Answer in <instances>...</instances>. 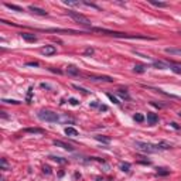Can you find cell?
<instances>
[{
    "label": "cell",
    "mask_w": 181,
    "mask_h": 181,
    "mask_svg": "<svg viewBox=\"0 0 181 181\" xmlns=\"http://www.w3.org/2000/svg\"><path fill=\"white\" fill-rule=\"evenodd\" d=\"M95 139L98 142H102V143H111V137H106V136H95Z\"/></svg>",
    "instance_id": "cell-18"
},
{
    "label": "cell",
    "mask_w": 181,
    "mask_h": 181,
    "mask_svg": "<svg viewBox=\"0 0 181 181\" xmlns=\"http://www.w3.org/2000/svg\"><path fill=\"white\" fill-rule=\"evenodd\" d=\"M67 72H68V75H72V76L79 75V70L76 68V67H74V65H70V67L67 68Z\"/></svg>",
    "instance_id": "cell-11"
},
{
    "label": "cell",
    "mask_w": 181,
    "mask_h": 181,
    "mask_svg": "<svg viewBox=\"0 0 181 181\" xmlns=\"http://www.w3.org/2000/svg\"><path fill=\"white\" fill-rule=\"evenodd\" d=\"M54 143V146H58V147H61V149H64V150H67V151H74V147L71 146V144H68V143H64L62 140H54L52 142Z\"/></svg>",
    "instance_id": "cell-6"
},
{
    "label": "cell",
    "mask_w": 181,
    "mask_h": 181,
    "mask_svg": "<svg viewBox=\"0 0 181 181\" xmlns=\"http://www.w3.org/2000/svg\"><path fill=\"white\" fill-rule=\"evenodd\" d=\"M99 111H108L106 105H99Z\"/></svg>",
    "instance_id": "cell-36"
},
{
    "label": "cell",
    "mask_w": 181,
    "mask_h": 181,
    "mask_svg": "<svg viewBox=\"0 0 181 181\" xmlns=\"http://www.w3.org/2000/svg\"><path fill=\"white\" fill-rule=\"evenodd\" d=\"M64 132L67 136H72V137H74V136H78V130L74 129V127H65Z\"/></svg>",
    "instance_id": "cell-13"
},
{
    "label": "cell",
    "mask_w": 181,
    "mask_h": 181,
    "mask_svg": "<svg viewBox=\"0 0 181 181\" xmlns=\"http://www.w3.org/2000/svg\"><path fill=\"white\" fill-rule=\"evenodd\" d=\"M136 149L143 151V153H157L160 151V147L157 144H151V143H144V142H135Z\"/></svg>",
    "instance_id": "cell-2"
},
{
    "label": "cell",
    "mask_w": 181,
    "mask_h": 181,
    "mask_svg": "<svg viewBox=\"0 0 181 181\" xmlns=\"http://www.w3.org/2000/svg\"><path fill=\"white\" fill-rule=\"evenodd\" d=\"M133 119H135L136 122H139V123H142V122H144V116L142 115V113H136L135 116H133Z\"/></svg>",
    "instance_id": "cell-22"
},
{
    "label": "cell",
    "mask_w": 181,
    "mask_h": 181,
    "mask_svg": "<svg viewBox=\"0 0 181 181\" xmlns=\"http://www.w3.org/2000/svg\"><path fill=\"white\" fill-rule=\"evenodd\" d=\"M129 168H130V164L129 163H122L120 164V170L125 173H129Z\"/></svg>",
    "instance_id": "cell-24"
},
{
    "label": "cell",
    "mask_w": 181,
    "mask_h": 181,
    "mask_svg": "<svg viewBox=\"0 0 181 181\" xmlns=\"http://www.w3.org/2000/svg\"><path fill=\"white\" fill-rule=\"evenodd\" d=\"M167 64H168V68H170L174 74L181 75V64H176V62H167Z\"/></svg>",
    "instance_id": "cell-8"
},
{
    "label": "cell",
    "mask_w": 181,
    "mask_h": 181,
    "mask_svg": "<svg viewBox=\"0 0 181 181\" xmlns=\"http://www.w3.org/2000/svg\"><path fill=\"white\" fill-rule=\"evenodd\" d=\"M146 70H147V65L137 64V65H135V68H133V72H137V74H143Z\"/></svg>",
    "instance_id": "cell-12"
},
{
    "label": "cell",
    "mask_w": 181,
    "mask_h": 181,
    "mask_svg": "<svg viewBox=\"0 0 181 181\" xmlns=\"http://www.w3.org/2000/svg\"><path fill=\"white\" fill-rule=\"evenodd\" d=\"M151 105L156 108H164V105H161V103H156V102H151Z\"/></svg>",
    "instance_id": "cell-35"
},
{
    "label": "cell",
    "mask_w": 181,
    "mask_h": 181,
    "mask_svg": "<svg viewBox=\"0 0 181 181\" xmlns=\"http://www.w3.org/2000/svg\"><path fill=\"white\" fill-rule=\"evenodd\" d=\"M171 126L174 127V129H180V126L177 125V123H171Z\"/></svg>",
    "instance_id": "cell-38"
},
{
    "label": "cell",
    "mask_w": 181,
    "mask_h": 181,
    "mask_svg": "<svg viewBox=\"0 0 181 181\" xmlns=\"http://www.w3.org/2000/svg\"><path fill=\"white\" fill-rule=\"evenodd\" d=\"M37 116H38V119L42 120V122H51V123H55V122L60 120V116L52 111H40L37 113Z\"/></svg>",
    "instance_id": "cell-3"
},
{
    "label": "cell",
    "mask_w": 181,
    "mask_h": 181,
    "mask_svg": "<svg viewBox=\"0 0 181 181\" xmlns=\"http://www.w3.org/2000/svg\"><path fill=\"white\" fill-rule=\"evenodd\" d=\"M150 3L153 6H157V7H164V6H167V3H160V2H153V0H150Z\"/></svg>",
    "instance_id": "cell-27"
},
{
    "label": "cell",
    "mask_w": 181,
    "mask_h": 181,
    "mask_svg": "<svg viewBox=\"0 0 181 181\" xmlns=\"http://www.w3.org/2000/svg\"><path fill=\"white\" fill-rule=\"evenodd\" d=\"M6 7H9V9L11 10H16V11H23V9L21 7H19V6H16V5H10V3H6Z\"/></svg>",
    "instance_id": "cell-21"
},
{
    "label": "cell",
    "mask_w": 181,
    "mask_h": 181,
    "mask_svg": "<svg viewBox=\"0 0 181 181\" xmlns=\"http://www.w3.org/2000/svg\"><path fill=\"white\" fill-rule=\"evenodd\" d=\"M106 96L109 98V99H111V101H112L113 103H115V105H119V103H120L119 101H117V98H116V96H113L112 93H106Z\"/></svg>",
    "instance_id": "cell-25"
},
{
    "label": "cell",
    "mask_w": 181,
    "mask_h": 181,
    "mask_svg": "<svg viewBox=\"0 0 181 181\" xmlns=\"http://www.w3.org/2000/svg\"><path fill=\"white\" fill-rule=\"evenodd\" d=\"M65 5H70V6H78L79 2H71V0H68V2H64Z\"/></svg>",
    "instance_id": "cell-30"
},
{
    "label": "cell",
    "mask_w": 181,
    "mask_h": 181,
    "mask_svg": "<svg viewBox=\"0 0 181 181\" xmlns=\"http://www.w3.org/2000/svg\"><path fill=\"white\" fill-rule=\"evenodd\" d=\"M21 37H23V40H26V41H28V42L37 41V36H34L31 33H21Z\"/></svg>",
    "instance_id": "cell-7"
},
{
    "label": "cell",
    "mask_w": 181,
    "mask_h": 181,
    "mask_svg": "<svg viewBox=\"0 0 181 181\" xmlns=\"http://www.w3.org/2000/svg\"><path fill=\"white\" fill-rule=\"evenodd\" d=\"M68 16H70L71 19H74L78 24H81V26L86 27L88 30H91V28H92V23H91V20H89L88 17H85L84 14L78 13V11H72V10H68Z\"/></svg>",
    "instance_id": "cell-1"
},
{
    "label": "cell",
    "mask_w": 181,
    "mask_h": 181,
    "mask_svg": "<svg viewBox=\"0 0 181 181\" xmlns=\"http://www.w3.org/2000/svg\"><path fill=\"white\" fill-rule=\"evenodd\" d=\"M2 170H7V161H6V158H2Z\"/></svg>",
    "instance_id": "cell-29"
},
{
    "label": "cell",
    "mask_w": 181,
    "mask_h": 181,
    "mask_svg": "<svg viewBox=\"0 0 181 181\" xmlns=\"http://www.w3.org/2000/svg\"><path fill=\"white\" fill-rule=\"evenodd\" d=\"M28 9L31 10V11H33L34 14H38V16H47V14H48V13L45 11V10L40 9V7H36V6H30Z\"/></svg>",
    "instance_id": "cell-10"
},
{
    "label": "cell",
    "mask_w": 181,
    "mask_h": 181,
    "mask_svg": "<svg viewBox=\"0 0 181 181\" xmlns=\"http://www.w3.org/2000/svg\"><path fill=\"white\" fill-rule=\"evenodd\" d=\"M31 95H33V88H28L27 98H26V101H27V103H30V102H31Z\"/></svg>",
    "instance_id": "cell-26"
},
{
    "label": "cell",
    "mask_w": 181,
    "mask_h": 181,
    "mask_svg": "<svg viewBox=\"0 0 181 181\" xmlns=\"http://www.w3.org/2000/svg\"><path fill=\"white\" fill-rule=\"evenodd\" d=\"M166 52H167V54H171V55L181 57V48H166Z\"/></svg>",
    "instance_id": "cell-14"
},
{
    "label": "cell",
    "mask_w": 181,
    "mask_h": 181,
    "mask_svg": "<svg viewBox=\"0 0 181 181\" xmlns=\"http://www.w3.org/2000/svg\"><path fill=\"white\" fill-rule=\"evenodd\" d=\"M70 103H71V105H78V101H76V99H75V98H71V99H70Z\"/></svg>",
    "instance_id": "cell-33"
},
{
    "label": "cell",
    "mask_w": 181,
    "mask_h": 181,
    "mask_svg": "<svg viewBox=\"0 0 181 181\" xmlns=\"http://www.w3.org/2000/svg\"><path fill=\"white\" fill-rule=\"evenodd\" d=\"M170 174V170L167 168H157V176H168Z\"/></svg>",
    "instance_id": "cell-20"
},
{
    "label": "cell",
    "mask_w": 181,
    "mask_h": 181,
    "mask_svg": "<svg viewBox=\"0 0 181 181\" xmlns=\"http://www.w3.org/2000/svg\"><path fill=\"white\" fill-rule=\"evenodd\" d=\"M154 67H157L160 70H166V68H168V64L167 62H161V61H154Z\"/></svg>",
    "instance_id": "cell-17"
},
{
    "label": "cell",
    "mask_w": 181,
    "mask_h": 181,
    "mask_svg": "<svg viewBox=\"0 0 181 181\" xmlns=\"http://www.w3.org/2000/svg\"><path fill=\"white\" fill-rule=\"evenodd\" d=\"M93 54V48H86L85 50V55H92Z\"/></svg>",
    "instance_id": "cell-32"
},
{
    "label": "cell",
    "mask_w": 181,
    "mask_h": 181,
    "mask_svg": "<svg viewBox=\"0 0 181 181\" xmlns=\"http://www.w3.org/2000/svg\"><path fill=\"white\" fill-rule=\"evenodd\" d=\"M44 173H47V174H51V168L48 167V166H45V167H44Z\"/></svg>",
    "instance_id": "cell-34"
},
{
    "label": "cell",
    "mask_w": 181,
    "mask_h": 181,
    "mask_svg": "<svg viewBox=\"0 0 181 181\" xmlns=\"http://www.w3.org/2000/svg\"><path fill=\"white\" fill-rule=\"evenodd\" d=\"M89 79L93 81V82H113V81H115L112 76H108V75H99V76L89 75Z\"/></svg>",
    "instance_id": "cell-4"
},
{
    "label": "cell",
    "mask_w": 181,
    "mask_h": 181,
    "mask_svg": "<svg viewBox=\"0 0 181 181\" xmlns=\"http://www.w3.org/2000/svg\"><path fill=\"white\" fill-rule=\"evenodd\" d=\"M50 158H51V160H54L55 163H60V164H65V163H67V160H65V158L58 157V156H50Z\"/></svg>",
    "instance_id": "cell-19"
},
{
    "label": "cell",
    "mask_w": 181,
    "mask_h": 181,
    "mask_svg": "<svg viewBox=\"0 0 181 181\" xmlns=\"http://www.w3.org/2000/svg\"><path fill=\"white\" fill-rule=\"evenodd\" d=\"M98 106H99V103H98V102H92V103H91V108H98Z\"/></svg>",
    "instance_id": "cell-37"
},
{
    "label": "cell",
    "mask_w": 181,
    "mask_h": 181,
    "mask_svg": "<svg viewBox=\"0 0 181 181\" xmlns=\"http://www.w3.org/2000/svg\"><path fill=\"white\" fill-rule=\"evenodd\" d=\"M26 133H34V135H42L44 130L42 129H37V127H33V129H24Z\"/></svg>",
    "instance_id": "cell-15"
},
{
    "label": "cell",
    "mask_w": 181,
    "mask_h": 181,
    "mask_svg": "<svg viewBox=\"0 0 181 181\" xmlns=\"http://www.w3.org/2000/svg\"><path fill=\"white\" fill-rule=\"evenodd\" d=\"M74 88L75 89H78V91H81V92H84V93H91V91H88V89H85V88H81V86H78V85H74Z\"/></svg>",
    "instance_id": "cell-28"
},
{
    "label": "cell",
    "mask_w": 181,
    "mask_h": 181,
    "mask_svg": "<svg viewBox=\"0 0 181 181\" xmlns=\"http://www.w3.org/2000/svg\"><path fill=\"white\" fill-rule=\"evenodd\" d=\"M157 122H158V116L156 113H151V112L147 113V123H149V125L153 126V125H156Z\"/></svg>",
    "instance_id": "cell-9"
},
{
    "label": "cell",
    "mask_w": 181,
    "mask_h": 181,
    "mask_svg": "<svg viewBox=\"0 0 181 181\" xmlns=\"http://www.w3.org/2000/svg\"><path fill=\"white\" fill-rule=\"evenodd\" d=\"M40 52L45 57L54 55V54H57V47L55 45H44L41 50H40Z\"/></svg>",
    "instance_id": "cell-5"
},
{
    "label": "cell",
    "mask_w": 181,
    "mask_h": 181,
    "mask_svg": "<svg viewBox=\"0 0 181 181\" xmlns=\"http://www.w3.org/2000/svg\"><path fill=\"white\" fill-rule=\"evenodd\" d=\"M117 95L120 98H123V99H126V101L130 99V95L127 93V91H125V89H119V91H117Z\"/></svg>",
    "instance_id": "cell-16"
},
{
    "label": "cell",
    "mask_w": 181,
    "mask_h": 181,
    "mask_svg": "<svg viewBox=\"0 0 181 181\" xmlns=\"http://www.w3.org/2000/svg\"><path fill=\"white\" fill-rule=\"evenodd\" d=\"M2 117H5V119L7 117V115H6V112H2Z\"/></svg>",
    "instance_id": "cell-39"
},
{
    "label": "cell",
    "mask_w": 181,
    "mask_h": 181,
    "mask_svg": "<svg viewBox=\"0 0 181 181\" xmlns=\"http://www.w3.org/2000/svg\"><path fill=\"white\" fill-rule=\"evenodd\" d=\"M27 67H38V62L37 61H31V62H27Z\"/></svg>",
    "instance_id": "cell-31"
},
{
    "label": "cell",
    "mask_w": 181,
    "mask_h": 181,
    "mask_svg": "<svg viewBox=\"0 0 181 181\" xmlns=\"http://www.w3.org/2000/svg\"><path fill=\"white\" fill-rule=\"evenodd\" d=\"M2 102H5V103H10V105H19V103H21L20 101H16V99H3Z\"/></svg>",
    "instance_id": "cell-23"
}]
</instances>
